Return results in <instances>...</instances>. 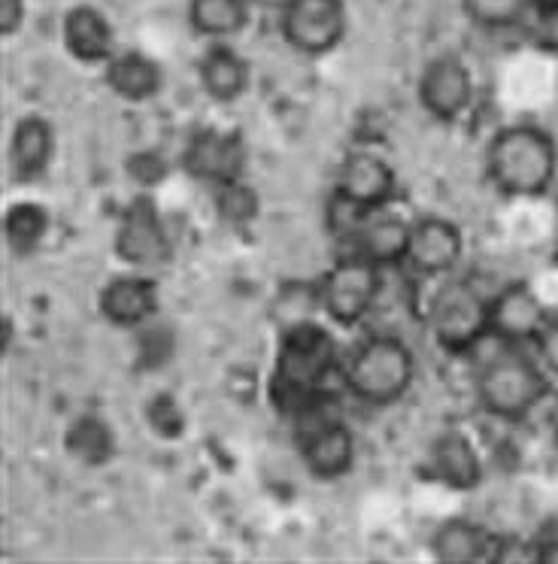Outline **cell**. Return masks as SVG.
Instances as JSON below:
<instances>
[{"label": "cell", "mask_w": 558, "mask_h": 564, "mask_svg": "<svg viewBox=\"0 0 558 564\" xmlns=\"http://www.w3.org/2000/svg\"><path fill=\"white\" fill-rule=\"evenodd\" d=\"M497 564H537V540H522L516 534H497L495 555Z\"/></svg>", "instance_id": "f546056e"}, {"label": "cell", "mask_w": 558, "mask_h": 564, "mask_svg": "<svg viewBox=\"0 0 558 564\" xmlns=\"http://www.w3.org/2000/svg\"><path fill=\"white\" fill-rule=\"evenodd\" d=\"M428 334L440 352L468 356L483 344L489 332V297L464 280H447L425 310Z\"/></svg>", "instance_id": "5b68a950"}, {"label": "cell", "mask_w": 558, "mask_h": 564, "mask_svg": "<svg viewBox=\"0 0 558 564\" xmlns=\"http://www.w3.org/2000/svg\"><path fill=\"white\" fill-rule=\"evenodd\" d=\"M216 207L225 221H249L258 213V197L249 185L228 183L216 188Z\"/></svg>", "instance_id": "83f0119b"}, {"label": "cell", "mask_w": 558, "mask_h": 564, "mask_svg": "<svg viewBox=\"0 0 558 564\" xmlns=\"http://www.w3.org/2000/svg\"><path fill=\"white\" fill-rule=\"evenodd\" d=\"M104 83L125 104H146L164 86L161 64L140 50H119L104 64Z\"/></svg>", "instance_id": "7402d4cb"}, {"label": "cell", "mask_w": 558, "mask_h": 564, "mask_svg": "<svg viewBox=\"0 0 558 564\" xmlns=\"http://www.w3.org/2000/svg\"><path fill=\"white\" fill-rule=\"evenodd\" d=\"M537 564H558V531L537 538Z\"/></svg>", "instance_id": "e575fe53"}, {"label": "cell", "mask_w": 558, "mask_h": 564, "mask_svg": "<svg viewBox=\"0 0 558 564\" xmlns=\"http://www.w3.org/2000/svg\"><path fill=\"white\" fill-rule=\"evenodd\" d=\"M464 258V234L447 216H416L407 249V268L422 280H443Z\"/></svg>", "instance_id": "4fadbf2b"}, {"label": "cell", "mask_w": 558, "mask_h": 564, "mask_svg": "<svg viewBox=\"0 0 558 564\" xmlns=\"http://www.w3.org/2000/svg\"><path fill=\"white\" fill-rule=\"evenodd\" d=\"M249 83H253V67L230 43H210L197 58V86L218 107L237 104L246 95Z\"/></svg>", "instance_id": "ffe728a7"}, {"label": "cell", "mask_w": 558, "mask_h": 564, "mask_svg": "<svg viewBox=\"0 0 558 564\" xmlns=\"http://www.w3.org/2000/svg\"><path fill=\"white\" fill-rule=\"evenodd\" d=\"M355 431L340 419H315L310 429L303 431L301 462L307 474L322 482L343 479L355 467Z\"/></svg>", "instance_id": "e0dca14e"}, {"label": "cell", "mask_w": 558, "mask_h": 564, "mask_svg": "<svg viewBox=\"0 0 558 564\" xmlns=\"http://www.w3.org/2000/svg\"><path fill=\"white\" fill-rule=\"evenodd\" d=\"M461 10L483 31H507L532 19V0H461Z\"/></svg>", "instance_id": "4316f807"}, {"label": "cell", "mask_w": 558, "mask_h": 564, "mask_svg": "<svg viewBox=\"0 0 558 564\" xmlns=\"http://www.w3.org/2000/svg\"><path fill=\"white\" fill-rule=\"evenodd\" d=\"M473 74L459 55L443 52L425 62L416 79V98L431 119L437 122H459L473 104Z\"/></svg>", "instance_id": "30bf717a"}, {"label": "cell", "mask_w": 558, "mask_h": 564, "mask_svg": "<svg viewBox=\"0 0 558 564\" xmlns=\"http://www.w3.org/2000/svg\"><path fill=\"white\" fill-rule=\"evenodd\" d=\"M334 368H337L334 337L319 322L279 334L277 368L270 382L279 410L298 413V416L313 410L328 373Z\"/></svg>", "instance_id": "3957f363"}, {"label": "cell", "mask_w": 558, "mask_h": 564, "mask_svg": "<svg viewBox=\"0 0 558 564\" xmlns=\"http://www.w3.org/2000/svg\"><path fill=\"white\" fill-rule=\"evenodd\" d=\"M253 0H189V25L210 43H228L246 31Z\"/></svg>", "instance_id": "603a6c76"}, {"label": "cell", "mask_w": 558, "mask_h": 564, "mask_svg": "<svg viewBox=\"0 0 558 564\" xmlns=\"http://www.w3.org/2000/svg\"><path fill=\"white\" fill-rule=\"evenodd\" d=\"M350 31L346 0H294L279 15V34L286 46L307 58H322L337 50Z\"/></svg>", "instance_id": "ba28073f"}, {"label": "cell", "mask_w": 558, "mask_h": 564, "mask_svg": "<svg viewBox=\"0 0 558 564\" xmlns=\"http://www.w3.org/2000/svg\"><path fill=\"white\" fill-rule=\"evenodd\" d=\"M398 195V173L379 152H350L340 161L334 180V204L350 213H374L395 204Z\"/></svg>", "instance_id": "9c48e42d"}, {"label": "cell", "mask_w": 558, "mask_h": 564, "mask_svg": "<svg viewBox=\"0 0 558 564\" xmlns=\"http://www.w3.org/2000/svg\"><path fill=\"white\" fill-rule=\"evenodd\" d=\"M291 3H294V0H253V7L255 10H261V13H270V15H282L286 13V10H289Z\"/></svg>", "instance_id": "8d00e7d4"}, {"label": "cell", "mask_w": 558, "mask_h": 564, "mask_svg": "<svg viewBox=\"0 0 558 564\" xmlns=\"http://www.w3.org/2000/svg\"><path fill=\"white\" fill-rule=\"evenodd\" d=\"M55 159V128L46 116L28 112L15 119L7 143V164L15 185L36 183Z\"/></svg>", "instance_id": "ac0fdd59"}, {"label": "cell", "mask_w": 558, "mask_h": 564, "mask_svg": "<svg viewBox=\"0 0 558 564\" xmlns=\"http://www.w3.org/2000/svg\"><path fill=\"white\" fill-rule=\"evenodd\" d=\"M112 252L131 270L161 268L173 258L168 225L161 219V209L152 195H137L121 209L112 231Z\"/></svg>", "instance_id": "52a82bcc"}, {"label": "cell", "mask_w": 558, "mask_h": 564, "mask_svg": "<svg viewBox=\"0 0 558 564\" xmlns=\"http://www.w3.org/2000/svg\"><path fill=\"white\" fill-rule=\"evenodd\" d=\"M425 477L449 491H473L483 482V455L468 431L447 429L425 449Z\"/></svg>", "instance_id": "9a60e30c"}, {"label": "cell", "mask_w": 558, "mask_h": 564, "mask_svg": "<svg viewBox=\"0 0 558 564\" xmlns=\"http://www.w3.org/2000/svg\"><path fill=\"white\" fill-rule=\"evenodd\" d=\"M556 264H558V243H556Z\"/></svg>", "instance_id": "ab89813d"}, {"label": "cell", "mask_w": 558, "mask_h": 564, "mask_svg": "<svg viewBox=\"0 0 558 564\" xmlns=\"http://www.w3.org/2000/svg\"><path fill=\"white\" fill-rule=\"evenodd\" d=\"M61 43L73 62L104 67L116 55V28L92 3H76L61 19Z\"/></svg>", "instance_id": "d6986e66"}, {"label": "cell", "mask_w": 558, "mask_h": 564, "mask_svg": "<svg viewBox=\"0 0 558 564\" xmlns=\"http://www.w3.org/2000/svg\"><path fill=\"white\" fill-rule=\"evenodd\" d=\"M497 534L473 519H443L431 531L428 550L437 564H483L495 555Z\"/></svg>", "instance_id": "44dd1931"}, {"label": "cell", "mask_w": 558, "mask_h": 564, "mask_svg": "<svg viewBox=\"0 0 558 564\" xmlns=\"http://www.w3.org/2000/svg\"><path fill=\"white\" fill-rule=\"evenodd\" d=\"M534 349H537V358H540V365L546 368V373H549L552 380H558V316H549V322H546V328L540 332V337H537Z\"/></svg>", "instance_id": "d6a6232c"}, {"label": "cell", "mask_w": 558, "mask_h": 564, "mask_svg": "<svg viewBox=\"0 0 558 564\" xmlns=\"http://www.w3.org/2000/svg\"><path fill=\"white\" fill-rule=\"evenodd\" d=\"M544 410H546V425H549L552 437L558 441V389H552V392H549Z\"/></svg>", "instance_id": "d590c367"}, {"label": "cell", "mask_w": 558, "mask_h": 564, "mask_svg": "<svg viewBox=\"0 0 558 564\" xmlns=\"http://www.w3.org/2000/svg\"><path fill=\"white\" fill-rule=\"evenodd\" d=\"M158 310H161L158 282L146 276L143 270L119 273L104 282V289L97 292V313L119 332H140L155 319Z\"/></svg>", "instance_id": "5bb4252c"}, {"label": "cell", "mask_w": 558, "mask_h": 564, "mask_svg": "<svg viewBox=\"0 0 558 564\" xmlns=\"http://www.w3.org/2000/svg\"><path fill=\"white\" fill-rule=\"evenodd\" d=\"M273 325L277 334H286L291 328L310 325L322 316V301H319V282H286L279 285L273 297Z\"/></svg>", "instance_id": "484cf974"}, {"label": "cell", "mask_w": 558, "mask_h": 564, "mask_svg": "<svg viewBox=\"0 0 558 564\" xmlns=\"http://www.w3.org/2000/svg\"><path fill=\"white\" fill-rule=\"evenodd\" d=\"M49 209L36 200H19L3 213V240L12 256H31L36 252L49 234Z\"/></svg>", "instance_id": "d4e9b609"}, {"label": "cell", "mask_w": 558, "mask_h": 564, "mask_svg": "<svg viewBox=\"0 0 558 564\" xmlns=\"http://www.w3.org/2000/svg\"><path fill=\"white\" fill-rule=\"evenodd\" d=\"M379 292H383V268H376L374 261L350 249L319 280L322 316L337 328H355L371 316Z\"/></svg>", "instance_id": "8992f818"}, {"label": "cell", "mask_w": 558, "mask_h": 564, "mask_svg": "<svg viewBox=\"0 0 558 564\" xmlns=\"http://www.w3.org/2000/svg\"><path fill=\"white\" fill-rule=\"evenodd\" d=\"M128 176H131L140 188H152V185H158L168 176V164H164V159L155 155V152H137V155L128 161Z\"/></svg>", "instance_id": "4dcf8cb0"}, {"label": "cell", "mask_w": 558, "mask_h": 564, "mask_svg": "<svg viewBox=\"0 0 558 564\" xmlns=\"http://www.w3.org/2000/svg\"><path fill=\"white\" fill-rule=\"evenodd\" d=\"M549 392L552 377L546 373L540 358L528 356L522 346H504V352L480 365L473 380L480 410L507 425H519L537 410H544Z\"/></svg>", "instance_id": "7a4b0ae2"}, {"label": "cell", "mask_w": 558, "mask_h": 564, "mask_svg": "<svg viewBox=\"0 0 558 564\" xmlns=\"http://www.w3.org/2000/svg\"><path fill=\"white\" fill-rule=\"evenodd\" d=\"M412 219L391 207H379L374 213H362L350 228L352 252H358L376 268H400L407 264V249H410Z\"/></svg>", "instance_id": "2e32d148"}, {"label": "cell", "mask_w": 558, "mask_h": 564, "mask_svg": "<svg viewBox=\"0 0 558 564\" xmlns=\"http://www.w3.org/2000/svg\"><path fill=\"white\" fill-rule=\"evenodd\" d=\"M246 143L234 131L201 128L189 137L182 149V171L197 183H210L213 188L228 183H240L246 173Z\"/></svg>", "instance_id": "7c38bea8"}, {"label": "cell", "mask_w": 558, "mask_h": 564, "mask_svg": "<svg viewBox=\"0 0 558 564\" xmlns=\"http://www.w3.org/2000/svg\"><path fill=\"white\" fill-rule=\"evenodd\" d=\"M149 422H152V431L161 434L164 441H176L182 431H185V416H182V406L170 398V394H161L149 406Z\"/></svg>", "instance_id": "f1b7e54d"}, {"label": "cell", "mask_w": 558, "mask_h": 564, "mask_svg": "<svg viewBox=\"0 0 558 564\" xmlns=\"http://www.w3.org/2000/svg\"><path fill=\"white\" fill-rule=\"evenodd\" d=\"M532 37L544 52H558V7L532 10Z\"/></svg>", "instance_id": "1f68e13d"}, {"label": "cell", "mask_w": 558, "mask_h": 564, "mask_svg": "<svg viewBox=\"0 0 558 564\" xmlns=\"http://www.w3.org/2000/svg\"><path fill=\"white\" fill-rule=\"evenodd\" d=\"M546 322L549 310L528 282H507L497 295L489 297V332L504 346L537 344Z\"/></svg>", "instance_id": "8fae6325"}, {"label": "cell", "mask_w": 558, "mask_h": 564, "mask_svg": "<svg viewBox=\"0 0 558 564\" xmlns=\"http://www.w3.org/2000/svg\"><path fill=\"white\" fill-rule=\"evenodd\" d=\"M15 334V332H12ZM12 334H10V316H3V352H7V349H10V344H12Z\"/></svg>", "instance_id": "74e56055"}, {"label": "cell", "mask_w": 558, "mask_h": 564, "mask_svg": "<svg viewBox=\"0 0 558 564\" xmlns=\"http://www.w3.org/2000/svg\"><path fill=\"white\" fill-rule=\"evenodd\" d=\"M28 15V0H0V34L15 37Z\"/></svg>", "instance_id": "836d02e7"}, {"label": "cell", "mask_w": 558, "mask_h": 564, "mask_svg": "<svg viewBox=\"0 0 558 564\" xmlns=\"http://www.w3.org/2000/svg\"><path fill=\"white\" fill-rule=\"evenodd\" d=\"M64 453L83 467L109 465L116 458V431L100 413H79L64 431Z\"/></svg>", "instance_id": "cb8c5ba5"}, {"label": "cell", "mask_w": 558, "mask_h": 564, "mask_svg": "<svg viewBox=\"0 0 558 564\" xmlns=\"http://www.w3.org/2000/svg\"><path fill=\"white\" fill-rule=\"evenodd\" d=\"M534 10H556L558 0H532Z\"/></svg>", "instance_id": "f35d334b"}, {"label": "cell", "mask_w": 558, "mask_h": 564, "mask_svg": "<svg viewBox=\"0 0 558 564\" xmlns=\"http://www.w3.org/2000/svg\"><path fill=\"white\" fill-rule=\"evenodd\" d=\"M343 386L367 406H391L416 380V356L395 334H371L340 365Z\"/></svg>", "instance_id": "277c9868"}, {"label": "cell", "mask_w": 558, "mask_h": 564, "mask_svg": "<svg viewBox=\"0 0 558 564\" xmlns=\"http://www.w3.org/2000/svg\"><path fill=\"white\" fill-rule=\"evenodd\" d=\"M485 176L513 200H537L552 192L558 176L556 137L534 122L501 128L485 147Z\"/></svg>", "instance_id": "6da1fadb"}]
</instances>
